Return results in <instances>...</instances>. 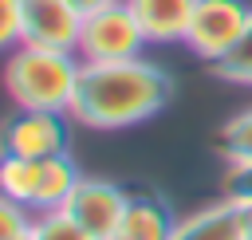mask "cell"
<instances>
[{"instance_id":"cell-1","label":"cell","mask_w":252,"mask_h":240,"mask_svg":"<svg viewBox=\"0 0 252 240\" xmlns=\"http://www.w3.org/2000/svg\"><path fill=\"white\" fill-rule=\"evenodd\" d=\"M169 75L138 55L114 63H83L67 114L94 130H122L158 114L169 102Z\"/></svg>"},{"instance_id":"cell-2","label":"cell","mask_w":252,"mask_h":240,"mask_svg":"<svg viewBox=\"0 0 252 240\" xmlns=\"http://www.w3.org/2000/svg\"><path fill=\"white\" fill-rule=\"evenodd\" d=\"M79 67L83 63H75L71 51L20 43L8 55L4 83H8V94L20 110H71Z\"/></svg>"},{"instance_id":"cell-3","label":"cell","mask_w":252,"mask_h":240,"mask_svg":"<svg viewBox=\"0 0 252 240\" xmlns=\"http://www.w3.org/2000/svg\"><path fill=\"white\" fill-rule=\"evenodd\" d=\"M146 43V31L138 24V16L130 12L126 0L98 8L91 16H83V31H79V55L83 63H114V59H134Z\"/></svg>"},{"instance_id":"cell-4","label":"cell","mask_w":252,"mask_h":240,"mask_svg":"<svg viewBox=\"0 0 252 240\" xmlns=\"http://www.w3.org/2000/svg\"><path fill=\"white\" fill-rule=\"evenodd\" d=\"M248 20H252V8L244 0H197L185 43L193 55L217 63L224 51H232V43L248 28Z\"/></svg>"},{"instance_id":"cell-5","label":"cell","mask_w":252,"mask_h":240,"mask_svg":"<svg viewBox=\"0 0 252 240\" xmlns=\"http://www.w3.org/2000/svg\"><path fill=\"white\" fill-rule=\"evenodd\" d=\"M126 205H130V189H122L114 181H102V177H79V185L67 197L63 212L83 232H91L94 240H110L122 212H126Z\"/></svg>"},{"instance_id":"cell-6","label":"cell","mask_w":252,"mask_h":240,"mask_svg":"<svg viewBox=\"0 0 252 240\" xmlns=\"http://www.w3.org/2000/svg\"><path fill=\"white\" fill-rule=\"evenodd\" d=\"M83 31V12L71 0H20V43L75 51Z\"/></svg>"},{"instance_id":"cell-7","label":"cell","mask_w":252,"mask_h":240,"mask_svg":"<svg viewBox=\"0 0 252 240\" xmlns=\"http://www.w3.org/2000/svg\"><path fill=\"white\" fill-rule=\"evenodd\" d=\"M4 153L32 157V161L67 153V122H63V110H20L4 126Z\"/></svg>"},{"instance_id":"cell-8","label":"cell","mask_w":252,"mask_h":240,"mask_svg":"<svg viewBox=\"0 0 252 240\" xmlns=\"http://www.w3.org/2000/svg\"><path fill=\"white\" fill-rule=\"evenodd\" d=\"M173 232H177V220L169 205L150 189H130V205L110 240H173Z\"/></svg>"},{"instance_id":"cell-9","label":"cell","mask_w":252,"mask_h":240,"mask_svg":"<svg viewBox=\"0 0 252 240\" xmlns=\"http://www.w3.org/2000/svg\"><path fill=\"white\" fill-rule=\"evenodd\" d=\"M138 16L146 43H185L197 0H126Z\"/></svg>"},{"instance_id":"cell-10","label":"cell","mask_w":252,"mask_h":240,"mask_svg":"<svg viewBox=\"0 0 252 240\" xmlns=\"http://www.w3.org/2000/svg\"><path fill=\"white\" fill-rule=\"evenodd\" d=\"M173 240H244L240 224H236V205L220 197L217 205H209V209L193 212L189 220H181Z\"/></svg>"},{"instance_id":"cell-11","label":"cell","mask_w":252,"mask_h":240,"mask_svg":"<svg viewBox=\"0 0 252 240\" xmlns=\"http://www.w3.org/2000/svg\"><path fill=\"white\" fill-rule=\"evenodd\" d=\"M79 169L67 153H55V157H43L39 161V189H35V212H51V209H63L67 197L75 193L79 185Z\"/></svg>"},{"instance_id":"cell-12","label":"cell","mask_w":252,"mask_h":240,"mask_svg":"<svg viewBox=\"0 0 252 240\" xmlns=\"http://www.w3.org/2000/svg\"><path fill=\"white\" fill-rule=\"evenodd\" d=\"M0 189H4V197H8V201L24 205V209H35V189H39V161L4 153V165H0Z\"/></svg>"},{"instance_id":"cell-13","label":"cell","mask_w":252,"mask_h":240,"mask_svg":"<svg viewBox=\"0 0 252 240\" xmlns=\"http://www.w3.org/2000/svg\"><path fill=\"white\" fill-rule=\"evenodd\" d=\"M217 153H220L228 165L252 161V106L240 110V114H232V118L220 126V134H217Z\"/></svg>"},{"instance_id":"cell-14","label":"cell","mask_w":252,"mask_h":240,"mask_svg":"<svg viewBox=\"0 0 252 240\" xmlns=\"http://www.w3.org/2000/svg\"><path fill=\"white\" fill-rule=\"evenodd\" d=\"M213 71H217L224 83L252 87V20H248V28L240 31V39L232 43V51H224V55L213 63Z\"/></svg>"},{"instance_id":"cell-15","label":"cell","mask_w":252,"mask_h":240,"mask_svg":"<svg viewBox=\"0 0 252 240\" xmlns=\"http://www.w3.org/2000/svg\"><path fill=\"white\" fill-rule=\"evenodd\" d=\"M35 240H94L91 232H83L63 209H51V212H39L35 216Z\"/></svg>"},{"instance_id":"cell-16","label":"cell","mask_w":252,"mask_h":240,"mask_svg":"<svg viewBox=\"0 0 252 240\" xmlns=\"http://www.w3.org/2000/svg\"><path fill=\"white\" fill-rule=\"evenodd\" d=\"M220 193H224V201H252V161L228 165Z\"/></svg>"},{"instance_id":"cell-17","label":"cell","mask_w":252,"mask_h":240,"mask_svg":"<svg viewBox=\"0 0 252 240\" xmlns=\"http://www.w3.org/2000/svg\"><path fill=\"white\" fill-rule=\"evenodd\" d=\"M28 228H32V216L24 212V205H16V201L4 197V205H0V240H16Z\"/></svg>"},{"instance_id":"cell-18","label":"cell","mask_w":252,"mask_h":240,"mask_svg":"<svg viewBox=\"0 0 252 240\" xmlns=\"http://www.w3.org/2000/svg\"><path fill=\"white\" fill-rule=\"evenodd\" d=\"M0 43L20 47V0H0Z\"/></svg>"},{"instance_id":"cell-19","label":"cell","mask_w":252,"mask_h":240,"mask_svg":"<svg viewBox=\"0 0 252 240\" xmlns=\"http://www.w3.org/2000/svg\"><path fill=\"white\" fill-rule=\"evenodd\" d=\"M236 205V224H240V236L252 240V201H232Z\"/></svg>"},{"instance_id":"cell-20","label":"cell","mask_w":252,"mask_h":240,"mask_svg":"<svg viewBox=\"0 0 252 240\" xmlns=\"http://www.w3.org/2000/svg\"><path fill=\"white\" fill-rule=\"evenodd\" d=\"M83 16H91V12H98V8H110V4H118V0H71Z\"/></svg>"},{"instance_id":"cell-21","label":"cell","mask_w":252,"mask_h":240,"mask_svg":"<svg viewBox=\"0 0 252 240\" xmlns=\"http://www.w3.org/2000/svg\"><path fill=\"white\" fill-rule=\"evenodd\" d=\"M32 224H35V220H32ZM16 240H35V228H28V232H24V236H16Z\"/></svg>"}]
</instances>
